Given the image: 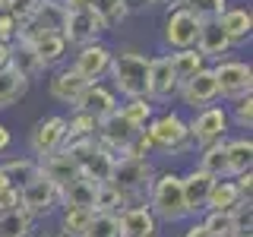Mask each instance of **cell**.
<instances>
[{
    "label": "cell",
    "instance_id": "obj_1",
    "mask_svg": "<svg viewBox=\"0 0 253 237\" xmlns=\"http://www.w3.org/2000/svg\"><path fill=\"white\" fill-rule=\"evenodd\" d=\"M108 79L114 95H121L124 101L146 98L149 92V57L139 51H114L108 67Z\"/></svg>",
    "mask_w": 253,
    "mask_h": 237
},
{
    "label": "cell",
    "instance_id": "obj_2",
    "mask_svg": "<svg viewBox=\"0 0 253 237\" xmlns=\"http://www.w3.org/2000/svg\"><path fill=\"white\" fill-rule=\"evenodd\" d=\"M146 209L155 215L158 225H177V221L190 218L187 215V205H184V193H180V174L165 171L155 174L152 184L146 190Z\"/></svg>",
    "mask_w": 253,
    "mask_h": 237
},
{
    "label": "cell",
    "instance_id": "obj_3",
    "mask_svg": "<svg viewBox=\"0 0 253 237\" xmlns=\"http://www.w3.org/2000/svg\"><path fill=\"white\" fill-rule=\"evenodd\" d=\"M155 177V168L149 158H114V171H111L108 184L126 199V205H146V190Z\"/></svg>",
    "mask_w": 253,
    "mask_h": 237
},
{
    "label": "cell",
    "instance_id": "obj_4",
    "mask_svg": "<svg viewBox=\"0 0 253 237\" xmlns=\"http://www.w3.org/2000/svg\"><path fill=\"white\" fill-rule=\"evenodd\" d=\"M152 142V149H162V152H187L190 149V133H187V120L177 111H165L149 120V126L142 130Z\"/></svg>",
    "mask_w": 253,
    "mask_h": 237
},
{
    "label": "cell",
    "instance_id": "obj_5",
    "mask_svg": "<svg viewBox=\"0 0 253 237\" xmlns=\"http://www.w3.org/2000/svg\"><path fill=\"white\" fill-rule=\"evenodd\" d=\"M228 126H231V120H228V108L225 105H209V108L196 111L193 120H187L190 146L206 149V146H212V142H221L225 133H228Z\"/></svg>",
    "mask_w": 253,
    "mask_h": 237
},
{
    "label": "cell",
    "instance_id": "obj_6",
    "mask_svg": "<svg viewBox=\"0 0 253 237\" xmlns=\"http://www.w3.org/2000/svg\"><path fill=\"white\" fill-rule=\"evenodd\" d=\"M212 76H215V85H218V98L237 101L253 92V67L244 60H231V57L218 60L212 67Z\"/></svg>",
    "mask_w": 253,
    "mask_h": 237
},
{
    "label": "cell",
    "instance_id": "obj_7",
    "mask_svg": "<svg viewBox=\"0 0 253 237\" xmlns=\"http://www.w3.org/2000/svg\"><path fill=\"white\" fill-rule=\"evenodd\" d=\"M63 142H67V117L63 114L42 117V120L32 126V133H29V149H32V158H35V161L60 152Z\"/></svg>",
    "mask_w": 253,
    "mask_h": 237
},
{
    "label": "cell",
    "instance_id": "obj_8",
    "mask_svg": "<svg viewBox=\"0 0 253 237\" xmlns=\"http://www.w3.org/2000/svg\"><path fill=\"white\" fill-rule=\"evenodd\" d=\"M60 205V190L51 184L47 177H32L26 187H19V209L29 212L32 218H44V215H54Z\"/></svg>",
    "mask_w": 253,
    "mask_h": 237
},
{
    "label": "cell",
    "instance_id": "obj_9",
    "mask_svg": "<svg viewBox=\"0 0 253 237\" xmlns=\"http://www.w3.org/2000/svg\"><path fill=\"white\" fill-rule=\"evenodd\" d=\"M200 26H203V22H196L184 6L171 3V10H168V16H165V22H162V41H165V47H171V51L196 47Z\"/></svg>",
    "mask_w": 253,
    "mask_h": 237
},
{
    "label": "cell",
    "instance_id": "obj_10",
    "mask_svg": "<svg viewBox=\"0 0 253 237\" xmlns=\"http://www.w3.org/2000/svg\"><path fill=\"white\" fill-rule=\"evenodd\" d=\"M139 133L142 130H136V126L126 120L121 111H114V114H108V117H101V120H98L95 139H98L114 158H121V155H126V149L133 146V139H136Z\"/></svg>",
    "mask_w": 253,
    "mask_h": 237
},
{
    "label": "cell",
    "instance_id": "obj_11",
    "mask_svg": "<svg viewBox=\"0 0 253 237\" xmlns=\"http://www.w3.org/2000/svg\"><path fill=\"white\" fill-rule=\"evenodd\" d=\"M105 26L101 19L95 16L89 6H79V10H67V19H63V41L73 44V47H83V44H92L105 35Z\"/></svg>",
    "mask_w": 253,
    "mask_h": 237
},
{
    "label": "cell",
    "instance_id": "obj_12",
    "mask_svg": "<svg viewBox=\"0 0 253 237\" xmlns=\"http://www.w3.org/2000/svg\"><path fill=\"white\" fill-rule=\"evenodd\" d=\"M111 57H114V51H111L105 41H92V44L76 47V57H73L70 67H73L85 82H101V79L108 76Z\"/></svg>",
    "mask_w": 253,
    "mask_h": 237
},
{
    "label": "cell",
    "instance_id": "obj_13",
    "mask_svg": "<svg viewBox=\"0 0 253 237\" xmlns=\"http://www.w3.org/2000/svg\"><path fill=\"white\" fill-rule=\"evenodd\" d=\"M177 79H174V70H171V60L168 54H158V57H149V92L146 98L152 105H165L177 95Z\"/></svg>",
    "mask_w": 253,
    "mask_h": 237
},
{
    "label": "cell",
    "instance_id": "obj_14",
    "mask_svg": "<svg viewBox=\"0 0 253 237\" xmlns=\"http://www.w3.org/2000/svg\"><path fill=\"white\" fill-rule=\"evenodd\" d=\"M177 95H180V101H184L187 108H193V111H203V108L215 105L218 101V85H215V76H212V67H206L193 79L180 82Z\"/></svg>",
    "mask_w": 253,
    "mask_h": 237
},
{
    "label": "cell",
    "instance_id": "obj_15",
    "mask_svg": "<svg viewBox=\"0 0 253 237\" xmlns=\"http://www.w3.org/2000/svg\"><path fill=\"white\" fill-rule=\"evenodd\" d=\"M117 108H121V101H117L114 89H111V85H105V82H89V85L83 89V95L76 98V105H73V111L92 114L95 120H101V117L114 114Z\"/></svg>",
    "mask_w": 253,
    "mask_h": 237
},
{
    "label": "cell",
    "instance_id": "obj_16",
    "mask_svg": "<svg viewBox=\"0 0 253 237\" xmlns=\"http://www.w3.org/2000/svg\"><path fill=\"white\" fill-rule=\"evenodd\" d=\"M212 184H215V177L206 174L203 168H190L187 174H180V193H184V205H187L190 218L206 209V199H209Z\"/></svg>",
    "mask_w": 253,
    "mask_h": 237
},
{
    "label": "cell",
    "instance_id": "obj_17",
    "mask_svg": "<svg viewBox=\"0 0 253 237\" xmlns=\"http://www.w3.org/2000/svg\"><path fill=\"white\" fill-rule=\"evenodd\" d=\"M85 85H89V82H85V79L79 76L73 67H60L57 73L51 76V82H47V92H51L54 101H60V105H70V108H73Z\"/></svg>",
    "mask_w": 253,
    "mask_h": 237
},
{
    "label": "cell",
    "instance_id": "obj_18",
    "mask_svg": "<svg viewBox=\"0 0 253 237\" xmlns=\"http://www.w3.org/2000/svg\"><path fill=\"white\" fill-rule=\"evenodd\" d=\"M231 38L221 32V26H218V19L215 22H203L200 26V35H196V51L203 54L206 60H225V54L231 51Z\"/></svg>",
    "mask_w": 253,
    "mask_h": 237
},
{
    "label": "cell",
    "instance_id": "obj_19",
    "mask_svg": "<svg viewBox=\"0 0 253 237\" xmlns=\"http://www.w3.org/2000/svg\"><path fill=\"white\" fill-rule=\"evenodd\" d=\"M121 237H158V221L146 205H130L121 215Z\"/></svg>",
    "mask_w": 253,
    "mask_h": 237
},
{
    "label": "cell",
    "instance_id": "obj_20",
    "mask_svg": "<svg viewBox=\"0 0 253 237\" xmlns=\"http://www.w3.org/2000/svg\"><path fill=\"white\" fill-rule=\"evenodd\" d=\"M38 174H42V177H47L57 190H63L70 180L79 177V164L60 149V152H54V155H47V158H42V161H38Z\"/></svg>",
    "mask_w": 253,
    "mask_h": 237
},
{
    "label": "cell",
    "instance_id": "obj_21",
    "mask_svg": "<svg viewBox=\"0 0 253 237\" xmlns=\"http://www.w3.org/2000/svg\"><path fill=\"white\" fill-rule=\"evenodd\" d=\"M29 47L35 51V57L42 60L44 70H51V67H57V63H63V60H67V54H70V44L63 41L60 32H44V35L32 38Z\"/></svg>",
    "mask_w": 253,
    "mask_h": 237
},
{
    "label": "cell",
    "instance_id": "obj_22",
    "mask_svg": "<svg viewBox=\"0 0 253 237\" xmlns=\"http://www.w3.org/2000/svg\"><path fill=\"white\" fill-rule=\"evenodd\" d=\"M218 26L231 38V44H244L253 32V13L247 6H228V10L218 16Z\"/></svg>",
    "mask_w": 253,
    "mask_h": 237
},
{
    "label": "cell",
    "instance_id": "obj_23",
    "mask_svg": "<svg viewBox=\"0 0 253 237\" xmlns=\"http://www.w3.org/2000/svg\"><path fill=\"white\" fill-rule=\"evenodd\" d=\"M253 164V142L250 136H237V139H225V177H237V174L250 171Z\"/></svg>",
    "mask_w": 253,
    "mask_h": 237
},
{
    "label": "cell",
    "instance_id": "obj_24",
    "mask_svg": "<svg viewBox=\"0 0 253 237\" xmlns=\"http://www.w3.org/2000/svg\"><path fill=\"white\" fill-rule=\"evenodd\" d=\"M244 202V196L237 193V184L231 177H218L209 190V199H206L203 212H234Z\"/></svg>",
    "mask_w": 253,
    "mask_h": 237
},
{
    "label": "cell",
    "instance_id": "obj_25",
    "mask_svg": "<svg viewBox=\"0 0 253 237\" xmlns=\"http://www.w3.org/2000/svg\"><path fill=\"white\" fill-rule=\"evenodd\" d=\"M111 171H114V155H111L101 142L95 146V152L79 164V174H83L85 180H92V184H108Z\"/></svg>",
    "mask_w": 253,
    "mask_h": 237
},
{
    "label": "cell",
    "instance_id": "obj_26",
    "mask_svg": "<svg viewBox=\"0 0 253 237\" xmlns=\"http://www.w3.org/2000/svg\"><path fill=\"white\" fill-rule=\"evenodd\" d=\"M95 187H98V184H92V180H85L83 174H79L76 180H70V184L60 190V205H67V209H89L92 212Z\"/></svg>",
    "mask_w": 253,
    "mask_h": 237
},
{
    "label": "cell",
    "instance_id": "obj_27",
    "mask_svg": "<svg viewBox=\"0 0 253 237\" xmlns=\"http://www.w3.org/2000/svg\"><path fill=\"white\" fill-rule=\"evenodd\" d=\"M0 174L6 177V184L10 187H26L32 177H38V161L32 155H19V158H6V161H0Z\"/></svg>",
    "mask_w": 253,
    "mask_h": 237
},
{
    "label": "cell",
    "instance_id": "obj_28",
    "mask_svg": "<svg viewBox=\"0 0 253 237\" xmlns=\"http://www.w3.org/2000/svg\"><path fill=\"white\" fill-rule=\"evenodd\" d=\"M168 60H171V70H174L177 85L187 82V79H193L200 70H206V57L196 51V47H187V51H171Z\"/></svg>",
    "mask_w": 253,
    "mask_h": 237
},
{
    "label": "cell",
    "instance_id": "obj_29",
    "mask_svg": "<svg viewBox=\"0 0 253 237\" xmlns=\"http://www.w3.org/2000/svg\"><path fill=\"white\" fill-rule=\"evenodd\" d=\"M10 70H16L22 79H35V76H42L44 73V67H42V60L35 57V51H32L29 44H10Z\"/></svg>",
    "mask_w": 253,
    "mask_h": 237
},
{
    "label": "cell",
    "instance_id": "obj_30",
    "mask_svg": "<svg viewBox=\"0 0 253 237\" xmlns=\"http://www.w3.org/2000/svg\"><path fill=\"white\" fill-rule=\"evenodd\" d=\"M0 237H35V218L22 209L0 212Z\"/></svg>",
    "mask_w": 253,
    "mask_h": 237
},
{
    "label": "cell",
    "instance_id": "obj_31",
    "mask_svg": "<svg viewBox=\"0 0 253 237\" xmlns=\"http://www.w3.org/2000/svg\"><path fill=\"white\" fill-rule=\"evenodd\" d=\"M29 85L32 82H29V79H22L16 70H10V67L0 70V111H6L10 105H16V101L29 92Z\"/></svg>",
    "mask_w": 253,
    "mask_h": 237
},
{
    "label": "cell",
    "instance_id": "obj_32",
    "mask_svg": "<svg viewBox=\"0 0 253 237\" xmlns=\"http://www.w3.org/2000/svg\"><path fill=\"white\" fill-rule=\"evenodd\" d=\"M85 6L98 16L105 29H117L126 16H130V10H126L124 0H85Z\"/></svg>",
    "mask_w": 253,
    "mask_h": 237
},
{
    "label": "cell",
    "instance_id": "obj_33",
    "mask_svg": "<svg viewBox=\"0 0 253 237\" xmlns=\"http://www.w3.org/2000/svg\"><path fill=\"white\" fill-rule=\"evenodd\" d=\"M174 3L184 6L196 22H215L228 10V0H174Z\"/></svg>",
    "mask_w": 253,
    "mask_h": 237
},
{
    "label": "cell",
    "instance_id": "obj_34",
    "mask_svg": "<svg viewBox=\"0 0 253 237\" xmlns=\"http://www.w3.org/2000/svg\"><path fill=\"white\" fill-rule=\"evenodd\" d=\"M124 209H130V205H126V199L111 184H98V187H95V205H92V212H101V215H121Z\"/></svg>",
    "mask_w": 253,
    "mask_h": 237
},
{
    "label": "cell",
    "instance_id": "obj_35",
    "mask_svg": "<svg viewBox=\"0 0 253 237\" xmlns=\"http://www.w3.org/2000/svg\"><path fill=\"white\" fill-rule=\"evenodd\" d=\"M117 111H121L126 120L136 126V130H146L149 120L155 117V105H152L149 98H133V101H124V105L117 108Z\"/></svg>",
    "mask_w": 253,
    "mask_h": 237
},
{
    "label": "cell",
    "instance_id": "obj_36",
    "mask_svg": "<svg viewBox=\"0 0 253 237\" xmlns=\"http://www.w3.org/2000/svg\"><path fill=\"white\" fill-rule=\"evenodd\" d=\"M89 221H92L89 209H67V205H60V231H63V237H83V231L89 228Z\"/></svg>",
    "mask_w": 253,
    "mask_h": 237
},
{
    "label": "cell",
    "instance_id": "obj_37",
    "mask_svg": "<svg viewBox=\"0 0 253 237\" xmlns=\"http://www.w3.org/2000/svg\"><path fill=\"white\" fill-rule=\"evenodd\" d=\"M196 168H203L206 174H212L215 180L225 177V139L200 149V164H196Z\"/></svg>",
    "mask_w": 253,
    "mask_h": 237
},
{
    "label": "cell",
    "instance_id": "obj_38",
    "mask_svg": "<svg viewBox=\"0 0 253 237\" xmlns=\"http://www.w3.org/2000/svg\"><path fill=\"white\" fill-rule=\"evenodd\" d=\"M200 221L206 225V231H209L212 237H234L237 231H241L231 212H206Z\"/></svg>",
    "mask_w": 253,
    "mask_h": 237
},
{
    "label": "cell",
    "instance_id": "obj_39",
    "mask_svg": "<svg viewBox=\"0 0 253 237\" xmlns=\"http://www.w3.org/2000/svg\"><path fill=\"white\" fill-rule=\"evenodd\" d=\"M98 130V120L92 114H83V111H73L67 117V139H89Z\"/></svg>",
    "mask_w": 253,
    "mask_h": 237
},
{
    "label": "cell",
    "instance_id": "obj_40",
    "mask_svg": "<svg viewBox=\"0 0 253 237\" xmlns=\"http://www.w3.org/2000/svg\"><path fill=\"white\" fill-rule=\"evenodd\" d=\"M83 237H121V221H117V215L92 212V221H89V228L83 231Z\"/></svg>",
    "mask_w": 253,
    "mask_h": 237
},
{
    "label": "cell",
    "instance_id": "obj_41",
    "mask_svg": "<svg viewBox=\"0 0 253 237\" xmlns=\"http://www.w3.org/2000/svg\"><path fill=\"white\" fill-rule=\"evenodd\" d=\"M228 120L237 123L241 130H250L253 126V95H247V98H237L228 105Z\"/></svg>",
    "mask_w": 253,
    "mask_h": 237
},
{
    "label": "cell",
    "instance_id": "obj_42",
    "mask_svg": "<svg viewBox=\"0 0 253 237\" xmlns=\"http://www.w3.org/2000/svg\"><path fill=\"white\" fill-rule=\"evenodd\" d=\"M38 3H42V0H6V10H3V13H10L13 19L22 26V22H26L29 16L38 10Z\"/></svg>",
    "mask_w": 253,
    "mask_h": 237
},
{
    "label": "cell",
    "instance_id": "obj_43",
    "mask_svg": "<svg viewBox=\"0 0 253 237\" xmlns=\"http://www.w3.org/2000/svg\"><path fill=\"white\" fill-rule=\"evenodd\" d=\"M10 209H19V190L6 184V177L0 174V212H10Z\"/></svg>",
    "mask_w": 253,
    "mask_h": 237
},
{
    "label": "cell",
    "instance_id": "obj_44",
    "mask_svg": "<svg viewBox=\"0 0 253 237\" xmlns=\"http://www.w3.org/2000/svg\"><path fill=\"white\" fill-rule=\"evenodd\" d=\"M16 32H19V22H16L10 13H0V44H13Z\"/></svg>",
    "mask_w": 253,
    "mask_h": 237
},
{
    "label": "cell",
    "instance_id": "obj_45",
    "mask_svg": "<svg viewBox=\"0 0 253 237\" xmlns=\"http://www.w3.org/2000/svg\"><path fill=\"white\" fill-rule=\"evenodd\" d=\"M234 184H237V193H241L244 199H250V190H253V171L237 174V177H234Z\"/></svg>",
    "mask_w": 253,
    "mask_h": 237
},
{
    "label": "cell",
    "instance_id": "obj_46",
    "mask_svg": "<svg viewBox=\"0 0 253 237\" xmlns=\"http://www.w3.org/2000/svg\"><path fill=\"white\" fill-rule=\"evenodd\" d=\"M180 237H212V234L206 231V225H203L200 218H196V221H190V225H187V231L180 234Z\"/></svg>",
    "mask_w": 253,
    "mask_h": 237
},
{
    "label": "cell",
    "instance_id": "obj_47",
    "mask_svg": "<svg viewBox=\"0 0 253 237\" xmlns=\"http://www.w3.org/2000/svg\"><path fill=\"white\" fill-rule=\"evenodd\" d=\"M10 146H13V133H10V126L0 120V155H3Z\"/></svg>",
    "mask_w": 253,
    "mask_h": 237
},
{
    "label": "cell",
    "instance_id": "obj_48",
    "mask_svg": "<svg viewBox=\"0 0 253 237\" xmlns=\"http://www.w3.org/2000/svg\"><path fill=\"white\" fill-rule=\"evenodd\" d=\"M10 67V44H0V70Z\"/></svg>",
    "mask_w": 253,
    "mask_h": 237
},
{
    "label": "cell",
    "instance_id": "obj_49",
    "mask_svg": "<svg viewBox=\"0 0 253 237\" xmlns=\"http://www.w3.org/2000/svg\"><path fill=\"white\" fill-rule=\"evenodd\" d=\"M142 3H174V0H142Z\"/></svg>",
    "mask_w": 253,
    "mask_h": 237
},
{
    "label": "cell",
    "instance_id": "obj_50",
    "mask_svg": "<svg viewBox=\"0 0 253 237\" xmlns=\"http://www.w3.org/2000/svg\"><path fill=\"white\" fill-rule=\"evenodd\" d=\"M234 237H250V231H237V234H234Z\"/></svg>",
    "mask_w": 253,
    "mask_h": 237
},
{
    "label": "cell",
    "instance_id": "obj_51",
    "mask_svg": "<svg viewBox=\"0 0 253 237\" xmlns=\"http://www.w3.org/2000/svg\"><path fill=\"white\" fill-rule=\"evenodd\" d=\"M38 237H63V234H38Z\"/></svg>",
    "mask_w": 253,
    "mask_h": 237
},
{
    "label": "cell",
    "instance_id": "obj_52",
    "mask_svg": "<svg viewBox=\"0 0 253 237\" xmlns=\"http://www.w3.org/2000/svg\"><path fill=\"white\" fill-rule=\"evenodd\" d=\"M6 10V0H0V13H3Z\"/></svg>",
    "mask_w": 253,
    "mask_h": 237
}]
</instances>
